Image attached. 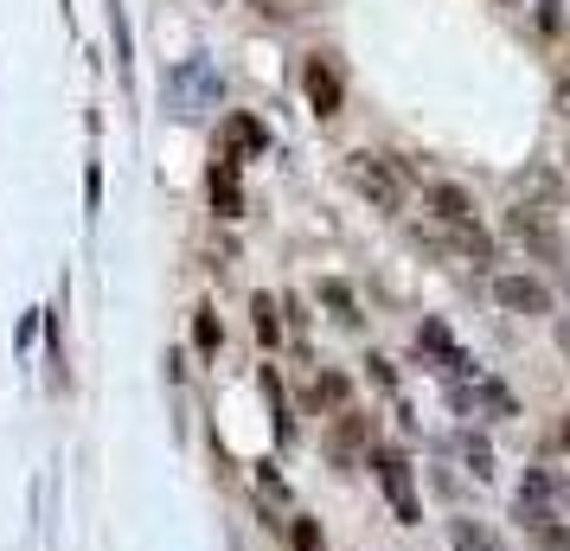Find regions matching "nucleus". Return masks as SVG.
<instances>
[{
  "mask_svg": "<svg viewBox=\"0 0 570 551\" xmlns=\"http://www.w3.org/2000/svg\"><path fill=\"white\" fill-rule=\"evenodd\" d=\"M321 302L334 308V321H346V327H360V302H353V289H346L340 276H327V283H321Z\"/></svg>",
  "mask_w": 570,
  "mask_h": 551,
  "instance_id": "13",
  "label": "nucleus"
},
{
  "mask_svg": "<svg viewBox=\"0 0 570 551\" xmlns=\"http://www.w3.org/2000/svg\"><path fill=\"white\" fill-rule=\"evenodd\" d=\"M288 539H295V551H327V539H321V525L314 520H295L288 525Z\"/></svg>",
  "mask_w": 570,
  "mask_h": 551,
  "instance_id": "19",
  "label": "nucleus"
},
{
  "mask_svg": "<svg viewBox=\"0 0 570 551\" xmlns=\"http://www.w3.org/2000/svg\"><path fill=\"white\" fill-rule=\"evenodd\" d=\"M193 97H206V104H218V78H206V65H186L180 78H174V104L193 116Z\"/></svg>",
  "mask_w": 570,
  "mask_h": 551,
  "instance_id": "9",
  "label": "nucleus"
},
{
  "mask_svg": "<svg viewBox=\"0 0 570 551\" xmlns=\"http://www.w3.org/2000/svg\"><path fill=\"white\" fill-rule=\"evenodd\" d=\"M308 397H314V411H321V404H327V411H346V378H340V372H321Z\"/></svg>",
  "mask_w": 570,
  "mask_h": 551,
  "instance_id": "17",
  "label": "nucleus"
},
{
  "mask_svg": "<svg viewBox=\"0 0 570 551\" xmlns=\"http://www.w3.org/2000/svg\"><path fill=\"white\" fill-rule=\"evenodd\" d=\"M507 232H513L519 244H532V250H539L544 263H558V257H564V244H558V232L544 225V211H539V206H519V211H507Z\"/></svg>",
  "mask_w": 570,
  "mask_h": 551,
  "instance_id": "4",
  "label": "nucleus"
},
{
  "mask_svg": "<svg viewBox=\"0 0 570 551\" xmlns=\"http://www.w3.org/2000/svg\"><path fill=\"white\" fill-rule=\"evenodd\" d=\"M430 206H436V218H442V225H455V232H468V225H474V199H468L462 186L436 180V186H430Z\"/></svg>",
  "mask_w": 570,
  "mask_h": 551,
  "instance_id": "8",
  "label": "nucleus"
},
{
  "mask_svg": "<svg viewBox=\"0 0 570 551\" xmlns=\"http://www.w3.org/2000/svg\"><path fill=\"white\" fill-rule=\"evenodd\" d=\"M493 302L507 315H551V289L532 276H493Z\"/></svg>",
  "mask_w": 570,
  "mask_h": 551,
  "instance_id": "3",
  "label": "nucleus"
},
{
  "mask_svg": "<svg viewBox=\"0 0 570 551\" xmlns=\"http://www.w3.org/2000/svg\"><path fill=\"white\" fill-rule=\"evenodd\" d=\"M519 500H532V506H544V513H551V506H564V481H558L551 469H525Z\"/></svg>",
  "mask_w": 570,
  "mask_h": 551,
  "instance_id": "11",
  "label": "nucleus"
},
{
  "mask_svg": "<svg viewBox=\"0 0 570 551\" xmlns=\"http://www.w3.org/2000/svg\"><path fill=\"white\" fill-rule=\"evenodd\" d=\"M462 455H468V469L481 474V481H488V474H493V449L481 443V436H462Z\"/></svg>",
  "mask_w": 570,
  "mask_h": 551,
  "instance_id": "18",
  "label": "nucleus"
},
{
  "mask_svg": "<svg viewBox=\"0 0 570 551\" xmlns=\"http://www.w3.org/2000/svg\"><path fill=\"white\" fill-rule=\"evenodd\" d=\"M372 474H379V488H385L391 500V513L404 525L423 520V500H416V481H411V462L397 455V449H372Z\"/></svg>",
  "mask_w": 570,
  "mask_h": 551,
  "instance_id": "2",
  "label": "nucleus"
},
{
  "mask_svg": "<svg viewBox=\"0 0 570 551\" xmlns=\"http://www.w3.org/2000/svg\"><path fill=\"white\" fill-rule=\"evenodd\" d=\"M250 315H257V341H283V302H269V295H257V302H250Z\"/></svg>",
  "mask_w": 570,
  "mask_h": 551,
  "instance_id": "15",
  "label": "nucleus"
},
{
  "mask_svg": "<svg viewBox=\"0 0 570 551\" xmlns=\"http://www.w3.org/2000/svg\"><path fill=\"white\" fill-rule=\"evenodd\" d=\"M416 353H436L442 372H474V366H468V353L449 341V327H442V321H423V327H416Z\"/></svg>",
  "mask_w": 570,
  "mask_h": 551,
  "instance_id": "7",
  "label": "nucleus"
},
{
  "mask_svg": "<svg viewBox=\"0 0 570 551\" xmlns=\"http://www.w3.org/2000/svg\"><path fill=\"white\" fill-rule=\"evenodd\" d=\"M449 545L455 551H500V539H493L488 525H474V520H449Z\"/></svg>",
  "mask_w": 570,
  "mask_h": 551,
  "instance_id": "12",
  "label": "nucleus"
},
{
  "mask_svg": "<svg viewBox=\"0 0 570 551\" xmlns=\"http://www.w3.org/2000/svg\"><path fill=\"white\" fill-rule=\"evenodd\" d=\"M558 443H564V449H570V417H564V423H558Z\"/></svg>",
  "mask_w": 570,
  "mask_h": 551,
  "instance_id": "22",
  "label": "nucleus"
},
{
  "mask_svg": "<svg viewBox=\"0 0 570 551\" xmlns=\"http://www.w3.org/2000/svg\"><path fill=\"white\" fill-rule=\"evenodd\" d=\"M507 7H519V0H507Z\"/></svg>",
  "mask_w": 570,
  "mask_h": 551,
  "instance_id": "24",
  "label": "nucleus"
},
{
  "mask_svg": "<svg viewBox=\"0 0 570 551\" xmlns=\"http://www.w3.org/2000/svg\"><path fill=\"white\" fill-rule=\"evenodd\" d=\"M564 346H570V327H564Z\"/></svg>",
  "mask_w": 570,
  "mask_h": 551,
  "instance_id": "23",
  "label": "nucleus"
},
{
  "mask_svg": "<svg viewBox=\"0 0 570 551\" xmlns=\"http://www.w3.org/2000/svg\"><path fill=\"white\" fill-rule=\"evenodd\" d=\"M193 346H199L206 360L225 346V327H218V315H212V308H193Z\"/></svg>",
  "mask_w": 570,
  "mask_h": 551,
  "instance_id": "14",
  "label": "nucleus"
},
{
  "mask_svg": "<svg viewBox=\"0 0 570 551\" xmlns=\"http://www.w3.org/2000/svg\"><path fill=\"white\" fill-rule=\"evenodd\" d=\"M372 366V385H385V392H397V372H391V360H365Z\"/></svg>",
  "mask_w": 570,
  "mask_h": 551,
  "instance_id": "21",
  "label": "nucleus"
},
{
  "mask_svg": "<svg viewBox=\"0 0 570 551\" xmlns=\"http://www.w3.org/2000/svg\"><path fill=\"white\" fill-rule=\"evenodd\" d=\"M346 180L360 186L379 211L404 206V174H397V160H391V155H353V160H346Z\"/></svg>",
  "mask_w": 570,
  "mask_h": 551,
  "instance_id": "1",
  "label": "nucleus"
},
{
  "mask_svg": "<svg viewBox=\"0 0 570 551\" xmlns=\"http://www.w3.org/2000/svg\"><path fill=\"white\" fill-rule=\"evenodd\" d=\"M474 397H481V404H488L493 417H513V397L500 392V385H481V392H474Z\"/></svg>",
  "mask_w": 570,
  "mask_h": 551,
  "instance_id": "20",
  "label": "nucleus"
},
{
  "mask_svg": "<svg viewBox=\"0 0 570 551\" xmlns=\"http://www.w3.org/2000/svg\"><path fill=\"white\" fill-rule=\"evenodd\" d=\"M334 449H340V455L365 449V417H360V411H340V423H334Z\"/></svg>",
  "mask_w": 570,
  "mask_h": 551,
  "instance_id": "16",
  "label": "nucleus"
},
{
  "mask_svg": "<svg viewBox=\"0 0 570 551\" xmlns=\"http://www.w3.org/2000/svg\"><path fill=\"white\" fill-rule=\"evenodd\" d=\"M302 83H308V104H314V116H340V71H334V65H327L321 52L308 58V71H302Z\"/></svg>",
  "mask_w": 570,
  "mask_h": 551,
  "instance_id": "6",
  "label": "nucleus"
},
{
  "mask_svg": "<svg viewBox=\"0 0 570 551\" xmlns=\"http://www.w3.org/2000/svg\"><path fill=\"white\" fill-rule=\"evenodd\" d=\"M225 141H232L237 155H263V148H269V129H263L257 116H244V109H237L232 122H225Z\"/></svg>",
  "mask_w": 570,
  "mask_h": 551,
  "instance_id": "10",
  "label": "nucleus"
},
{
  "mask_svg": "<svg viewBox=\"0 0 570 551\" xmlns=\"http://www.w3.org/2000/svg\"><path fill=\"white\" fill-rule=\"evenodd\" d=\"M206 186H212V211H218V218H237V211H244V186H237V155H218V160H212Z\"/></svg>",
  "mask_w": 570,
  "mask_h": 551,
  "instance_id": "5",
  "label": "nucleus"
}]
</instances>
